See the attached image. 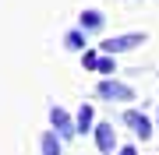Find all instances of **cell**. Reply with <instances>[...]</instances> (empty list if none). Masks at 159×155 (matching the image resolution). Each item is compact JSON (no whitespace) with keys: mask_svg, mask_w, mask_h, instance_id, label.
Returning a JSON list of instances; mask_svg holds the SVG:
<instances>
[{"mask_svg":"<svg viewBox=\"0 0 159 155\" xmlns=\"http://www.w3.org/2000/svg\"><path fill=\"white\" fill-rule=\"evenodd\" d=\"M124 127H131V134H134V138H156V123L148 120V116L142 113V109H127L124 113Z\"/></svg>","mask_w":159,"mask_h":155,"instance_id":"obj_3","label":"cell"},{"mask_svg":"<svg viewBox=\"0 0 159 155\" xmlns=\"http://www.w3.org/2000/svg\"><path fill=\"white\" fill-rule=\"evenodd\" d=\"M92 127H96V109L89 102H81L78 116H74V134H92Z\"/></svg>","mask_w":159,"mask_h":155,"instance_id":"obj_7","label":"cell"},{"mask_svg":"<svg viewBox=\"0 0 159 155\" xmlns=\"http://www.w3.org/2000/svg\"><path fill=\"white\" fill-rule=\"evenodd\" d=\"M148 42V32H124V35H110V39L99 42V53H110V57H120V53H131L138 46Z\"/></svg>","mask_w":159,"mask_h":155,"instance_id":"obj_1","label":"cell"},{"mask_svg":"<svg viewBox=\"0 0 159 155\" xmlns=\"http://www.w3.org/2000/svg\"><path fill=\"white\" fill-rule=\"evenodd\" d=\"M50 123H53V131H57L64 141L74 138V120H71V113L64 106H50Z\"/></svg>","mask_w":159,"mask_h":155,"instance_id":"obj_5","label":"cell"},{"mask_svg":"<svg viewBox=\"0 0 159 155\" xmlns=\"http://www.w3.org/2000/svg\"><path fill=\"white\" fill-rule=\"evenodd\" d=\"M64 46H67L71 53H81V50H85V32H81V28L67 32V35H64Z\"/></svg>","mask_w":159,"mask_h":155,"instance_id":"obj_9","label":"cell"},{"mask_svg":"<svg viewBox=\"0 0 159 155\" xmlns=\"http://www.w3.org/2000/svg\"><path fill=\"white\" fill-rule=\"evenodd\" d=\"M113 67H117V63H113V57H110V53H102L99 63H96V71H99V74H113Z\"/></svg>","mask_w":159,"mask_h":155,"instance_id":"obj_11","label":"cell"},{"mask_svg":"<svg viewBox=\"0 0 159 155\" xmlns=\"http://www.w3.org/2000/svg\"><path fill=\"white\" fill-rule=\"evenodd\" d=\"M96 63H99V53L96 50H81V67H85V71H96Z\"/></svg>","mask_w":159,"mask_h":155,"instance_id":"obj_10","label":"cell"},{"mask_svg":"<svg viewBox=\"0 0 159 155\" xmlns=\"http://www.w3.org/2000/svg\"><path fill=\"white\" fill-rule=\"evenodd\" d=\"M156 138H159V116H156Z\"/></svg>","mask_w":159,"mask_h":155,"instance_id":"obj_13","label":"cell"},{"mask_svg":"<svg viewBox=\"0 0 159 155\" xmlns=\"http://www.w3.org/2000/svg\"><path fill=\"white\" fill-rule=\"evenodd\" d=\"M92 134H96V148L102 155H113L117 152V131H113V123H96Z\"/></svg>","mask_w":159,"mask_h":155,"instance_id":"obj_4","label":"cell"},{"mask_svg":"<svg viewBox=\"0 0 159 155\" xmlns=\"http://www.w3.org/2000/svg\"><path fill=\"white\" fill-rule=\"evenodd\" d=\"M113 155H138V148H134V144H120Z\"/></svg>","mask_w":159,"mask_h":155,"instance_id":"obj_12","label":"cell"},{"mask_svg":"<svg viewBox=\"0 0 159 155\" xmlns=\"http://www.w3.org/2000/svg\"><path fill=\"white\" fill-rule=\"evenodd\" d=\"M102 25H106V14L96 11V7H85V11L78 14V28L81 32H102Z\"/></svg>","mask_w":159,"mask_h":155,"instance_id":"obj_6","label":"cell"},{"mask_svg":"<svg viewBox=\"0 0 159 155\" xmlns=\"http://www.w3.org/2000/svg\"><path fill=\"white\" fill-rule=\"evenodd\" d=\"M96 95L106 99V102H134V88L124 85V81H117V78H102L96 85Z\"/></svg>","mask_w":159,"mask_h":155,"instance_id":"obj_2","label":"cell"},{"mask_svg":"<svg viewBox=\"0 0 159 155\" xmlns=\"http://www.w3.org/2000/svg\"><path fill=\"white\" fill-rule=\"evenodd\" d=\"M39 148H43V155H64L60 134H57V131H43V138H39Z\"/></svg>","mask_w":159,"mask_h":155,"instance_id":"obj_8","label":"cell"}]
</instances>
